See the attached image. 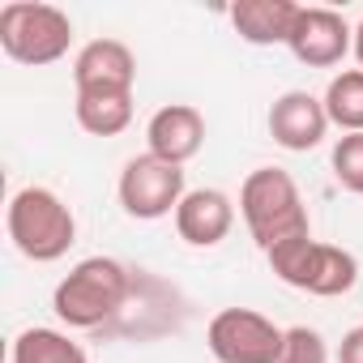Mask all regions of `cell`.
Masks as SVG:
<instances>
[{
    "instance_id": "cell-1",
    "label": "cell",
    "mask_w": 363,
    "mask_h": 363,
    "mask_svg": "<svg viewBox=\"0 0 363 363\" xmlns=\"http://www.w3.org/2000/svg\"><path fill=\"white\" fill-rule=\"evenodd\" d=\"M133 291V274L116 257H86L77 261L52 291V312L69 329H94L111 320Z\"/></svg>"
},
{
    "instance_id": "cell-2",
    "label": "cell",
    "mask_w": 363,
    "mask_h": 363,
    "mask_svg": "<svg viewBox=\"0 0 363 363\" xmlns=\"http://www.w3.org/2000/svg\"><path fill=\"white\" fill-rule=\"evenodd\" d=\"M240 214H244V227H248V235L257 240L261 252H269L282 240L312 235L299 184L291 179V171H282V167H257L244 179V189H240Z\"/></svg>"
},
{
    "instance_id": "cell-3",
    "label": "cell",
    "mask_w": 363,
    "mask_h": 363,
    "mask_svg": "<svg viewBox=\"0 0 363 363\" xmlns=\"http://www.w3.org/2000/svg\"><path fill=\"white\" fill-rule=\"evenodd\" d=\"M5 227H9L13 248L26 261H35V265H52V261H60L77 244V218H73V210L52 189H39V184L18 189L9 197Z\"/></svg>"
},
{
    "instance_id": "cell-4",
    "label": "cell",
    "mask_w": 363,
    "mask_h": 363,
    "mask_svg": "<svg viewBox=\"0 0 363 363\" xmlns=\"http://www.w3.org/2000/svg\"><path fill=\"white\" fill-rule=\"evenodd\" d=\"M265 261L286 286L316 295V299H337V295L354 291V282H359L354 252H346L337 244H320L312 235H295V240L274 244L265 252Z\"/></svg>"
},
{
    "instance_id": "cell-5",
    "label": "cell",
    "mask_w": 363,
    "mask_h": 363,
    "mask_svg": "<svg viewBox=\"0 0 363 363\" xmlns=\"http://www.w3.org/2000/svg\"><path fill=\"white\" fill-rule=\"evenodd\" d=\"M0 48L13 65L26 69L56 65L73 48V18L43 0H9L0 9Z\"/></svg>"
},
{
    "instance_id": "cell-6",
    "label": "cell",
    "mask_w": 363,
    "mask_h": 363,
    "mask_svg": "<svg viewBox=\"0 0 363 363\" xmlns=\"http://www.w3.org/2000/svg\"><path fill=\"white\" fill-rule=\"evenodd\" d=\"M116 197H120L124 214L137 218V223L167 218V214L179 210V201L189 197V189H184V167L162 162V158H154L145 150V154H137V158L124 162L120 184H116Z\"/></svg>"
},
{
    "instance_id": "cell-7",
    "label": "cell",
    "mask_w": 363,
    "mask_h": 363,
    "mask_svg": "<svg viewBox=\"0 0 363 363\" xmlns=\"http://www.w3.org/2000/svg\"><path fill=\"white\" fill-rule=\"evenodd\" d=\"M210 354L218 363H282L286 329L252 308H223L206 329Z\"/></svg>"
},
{
    "instance_id": "cell-8",
    "label": "cell",
    "mask_w": 363,
    "mask_h": 363,
    "mask_svg": "<svg viewBox=\"0 0 363 363\" xmlns=\"http://www.w3.org/2000/svg\"><path fill=\"white\" fill-rule=\"evenodd\" d=\"M286 48L308 69H333V65H342L346 52H354V30L346 26L342 13L308 5V9H299V22H295Z\"/></svg>"
},
{
    "instance_id": "cell-9",
    "label": "cell",
    "mask_w": 363,
    "mask_h": 363,
    "mask_svg": "<svg viewBox=\"0 0 363 363\" xmlns=\"http://www.w3.org/2000/svg\"><path fill=\"white\" fill-rule=\"evenodd\" d=\"M137 56L120 39H90L73 60L77 94H133Z\"/></svg>"
},
{
    "instance_id": "cell-10",
    "label": "cell",
    "mask_w": 363,
    "mask_h": 363,
    "mask_svg": "<svg viewBox=\"0 0 363 363\" xmlns=\"http://www.w3.org/2000/svg\"><path fill=\"white\" fill-rule=\"evenodd\" d=\"M329 133V111H325V99L308 94V90H286L274 99L269 107V137L291 150V154H308L325 141Z\"/></svg>"
},
{
    "instance_id": "cell-11",
    "label": "cell",
    "mask_w": 363,
    "mask_h": 363,
    "mask_svg": "<svg viewBox=\"0 0 363 363\" xmlns=\"http://www.w3.org/2000/svg\"><path fill=\"white\" fill-rule=\"evenodd\" d=\"M145 145L154 158L162 162H175V167H184L201 154L206 145V116L193 107V103H167L150 116L145 124Z\"/></svg>"
},
{
    "instance_id": "cell-12",
    "label": "cell",
    "mask_w": 363,
    "mask_h": 363,
    "mask_svg": "<svg viewBox=\"0 0 363 363\" xmlns=\"http://www.w3.org/2000/svg\"><path fill=\"white\" fill-rule=\"evenodd\" d=\"M235 227V201L223 189H189L175 210V231L193 248H218Z\"/></svg>"
},
{
    "instance_id": "cell-13",
    "label": "cell",
    "mask_w": 363,
    "mask_h": 363,
    "mask_svg": "<svg viewBox=\"0 0 363 363\" xmlns=\"http://www.w3.org/2000/svg\"><path fill=\"white\" fill-rule=\"evenodd\" d=\"M299 9L303 5H295V0H240V5H231V26L244 43L274 48V43H291Z\"/></svg>"
},
{
    "instance_id": "cell-14",
    "label": "cell",
    "mask_w": 363,
    "mask_h": 363,
    "mask_svg": "<svg viewBox=\"0 0 363 363\" xmlns=\"http://www.w3.org/2000/svg\"><path fill=\"white\" fill-rule=\"evenodd\" d=\"M9 363H90V359H86V350L69 333L48 329V325H35V329H22L18 333Z\"/></svg>"
},
{
    "instance_id": "cell-15",
    "label": "cell",
    "mask_w": 363,
    "mask_h": 363,
    "mask_svg": "<svg viewBox=\"0 0 363 363\" xmlns=\"http://www.w3.org/2000/svg\"><path fill=\"white\" fill-rule=\"evenodd\" d=\"M77 124L90 137H120L133 124V94H77Z\"/></svg>"
},
{
    "instance_id": "cell-16",
    "label": "cell",
    "mask_w": 363,
    "mask_h": 363,
    "mask_svg": "<svg viewBox=\"0 0 363 363\" xmlns=\"http://www.w3.org/2000/svg\"><path fill=\"white\" fill-rule=\"evenodd\" d=\"M329 124L342 133H363V69H346L325 86Z\"/></svg>"
},
{
    "instance_id": "cell-17",
    "label": "cell",
    "mask_w": 363,
    "mask_h": 363,
    "mask_svg": "<svg viewBox=\"0 0 363 363\" xmlns=\"http://www.w3.org/2000/svg\"><path fill=\"white\" fill-rule=\"evenodd\" d=\"M329 162H333V179H337V184H342L346 193L363 197V133H346V137H337Z\"/></svg>"
},
{
    "instance_id": "cell-18",
    "label": "cell",
    "mask_w": 363,
    "mask_h": 363,
    "mask_svg": "<svg viewBox=\"0 0 363 363\" xmlns=\"http://www.w3.org/2000/svg\"><path fill=\"white\" fill-rule=\"evenodd\" d=\"M282 363H329V342L312 325H291L282 342Z\"/></svg>"
},
{
    "instance_id": "cell-19",
    "label": "cell",
    "mask_w": 363,
    "mask_h": 363,
    "mask_svg": "<svg viewBox=\"0 0 363 363\" xmlns=\"http://www.w3.org/2000/svg\"><path fill=\"white\" fill-rule=\"evenodd\" d=\"M337 363H363V325H354V329H346V333H342Z\"/></svg>"
},
{
    "instance_id": "cell-20",
    "label": "cell",
    "mask_w": 363,
    "mask_h": 363,
    "mask_svg": "<svg viewBox=\"0 0 363 363\" xmlns=\"http://www.w3.org/2000/svg\"><path fill=\"white\" fill-rule=\"evenodd\" d=\"M354 56H359V65H363V22L354 26Z\"/></svg>"
}]
</instances>
